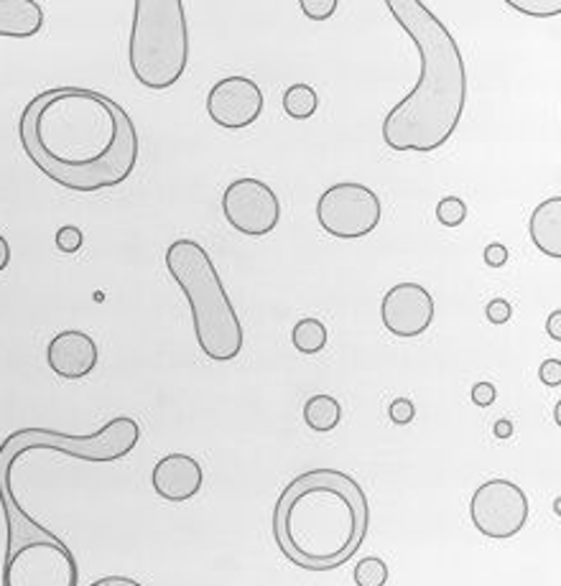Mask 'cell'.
Segmentation results:
<instances>
[{"label": "cell", "instance_id": "cell-5", "mask_svg": "<svg viewBox=\"0 0 561 586\" xmlns=\"http://www.w3.org/2000/svg\"><path fill=\"white\" fill-rule=\"evenodd\" d=\"M128 59L149 90H169L189 64V26L181 0H136Z\"/></svg>", "mask_w": 561, "mask_h": 586}, {"label": "cell", "instance_id": "cell-11", "mask_svg": "<svg viewBox=\"0 0 561 586\" xmlns=\"http://www.w3.org/2000/svg\"><path fill=\"white\" fill-rule=\"evenodd\" d=\"M207 113L220 128L243 130L264 113V90L251 77H225L207 94Z\"/></svg>", "mask_w": 561, "mask_h": 586}, {"label": "cell", "instance_id": "cell-13", "mask_svg": "<svg viewBox=\"0 0 561 586\" xmlns=\"http://www.w3.org/2000/svg\"><path fill=\"white\" fill-rule=\"evenodd\" d=\"M204 474L200 461L189 454H166L156 461L151 474L153 493L166 502H189L202 489Z\"/></svg>", "mask_w": 561, "mask_h": 586}, {"label": "cell", "instance_id": "cell-32", "mask_svg": "<svg viewBox=\"0 0 561 586\" xmlns=\"http://www.w3.org/2000/svg\"><path fill=\"white\" fill-rule=\"evenodd\" d=\"M493 434L498 436V438H510V436H513V423H510V421H498V423H495Z\"/></svg>", "mask_w": 561, "mask_h": 586}, {"label": "cell", "instance_id": "cell-19", "mask_svg": "<svg viewBox=\"0 0 561 586\" xmlns=\"http://www.w3.org/2000/svg\"><path fill=\"white\" fill-rule=\"evenodd\" d=\"M388 582V566L378 556H368V559L357 561L355 566V584L357 586H385Z\"/></svg>", "mask_w": 561, "mask_h": 586}, {"label": "cell", "instance_id": "cell-9", "mask_svg": "<svg viewBox=\"0 0 561 586\" xmlns=\"http://www.w3.org/2000/svg\"><path fill=\"white\" fill-rule=\"evenodd\" d=\"M225 219L247 238H264L281 219L279 196L266 181L238 179L222 194Z\"/></svg>", "mask_w": 561, "mask_h": 586}, {"label": "cell", "instance_id": "cell-7", "mask_svg": "<svg viewBox=\"0 0 561 586\" xmlns=\"http://www.w3.org/2000/svg\"><path fill=\"white\" fill-rule=\"evenodd\" d=\"M317 222L337 240H360L381 222V200L366 184H334L319 196Z\"/></svg>", "mask_w": 561, "mask_h": 586}, {"label": "cell", "instance_id": "cell-21", "mask_svg": "<svg viewBox=\"0 0 561 586\" xmlns=\"http://www.w3.org/2000/svg\"><path fill=\"white\" fill-rule=\"evenodd\" d=\"M436 217H439L444 227H459L464 222V217H468V207H464V202L457 200V196H447V200H442L439 207H436Z\"/></svg>", "mask_w": 561, "mask_h": 586}, {"label": "cell", "instance_id": "cell-1", "mask_svg": "<svg viewBox=\"0 0 561 586\" xmlns=\"http://www.w3.org/2000/svg\"><path fill=\"white\" fill-rule=\"evenodd\" d=\"M18 136L41 174L72 192L120 187L138 164V133L126 110L87 87H54L28 102Z\"/></svg>", "mask_w": 561, "mask_h": 586}, {"label": "cell", "instance_id": "cell-8", "mask_svg": "<svg viewBox=\"0 0 561 586\" xmlns=\"http://www.w3.org/2000/svg\"><path fill=\"white\" fill-rule=\"evenodd\" d=\"M470 515L485 538H513L528 520V497L510 480H487L472 495Z\"/></svg>", "mask_w": 561, "mask_h": 586}, {"label": "cell", "instance_id": "cell-15", "mask_svg": "<svg viewBox=\"0 0 561 586\" xmlns=\"http://www.w3.org/2000/svg\"><path fill=\"white\" fill-rule=\"evenodd\" d=\"M43 28V11L36 0H0V36L31 39Z\"/></svg>", "mask_w": 561, "mask_h": 586}, {"label": "cell", "instance_id": "cell-22", "mask_svg": "<svg viewBox=\"0 0 561 586\" xmlns=\"http://www.w3.org/2000/svg\"><path fill=\"white\" fill-rule=\"evenodd\" d=\"M54 243L62 253L75 255V253H79V247H82V243H85V234L75 225H64V227H60V230H56Z\"/></svg>", "mask_w": 561, "mask_h": 586}, {"label": "cell", "instance_id": "cell-23", "mask_svg": "<svg viewBox=\"0 0 561 586\" xmlns=\"http://www.w3.org/2000/svg\"><path fill=\"white\" fill-rule=\"evenodd\" d=\"M302 11L311 21H327L337 11V0H302Z\"/></svg>", "mask_w": 561, "mask_h": 586}, {"label": "cell", "instance_id": "cell-14", "mask_svg": "<svg viewBox=\"0 0 561 586\" xmlns=\"http://www.w3.org/2000/svg\"><path fill=\"white\" fill-rule=\"evenodd\" d=\"M528 232L538 251L561 260V196H551L538 204L531 215Z\"/></svg>", "mask_w": 561, "mask_h": 586}, {"label": "cell", "instance_id": "cell-6", "mask_svg": "<svg viewBox=\"0 0 561 586\" xmlns=\"http://www.w3.org/2000/svg\"><path fill=\"white\" fill-rule=\"evenodd\" d=\"M79 566L75 553L60 538L26 540L5 548L3 586H77Z\"/></svg>", "mask_w": 561, "mask_h": 586}, {"label": "cell", "instance_id": "cell-34", "mask_svg": "<svg viewBox=\"0 0 561 586\" xmlns=\"http://www.w3.org/2000/svg\"><path fill=\"white\" fill-rule=\"evenodd\" d=\"M553 510H557V515H561V497L557 502H553Z\"/></svg>", "mask_w": 561, "mask_h": 586}, {"label": "cell", "instance_id": "cell-20", "mask_svg": "<svg viewBox=\"0 0 561 586\" xmlns=\"http://www.w3.org/2000/svg\"><path fill=\"white\" fill-rule=\"evenodd\" d=\"M508 5L513 11L526 13V16L534 18L561 16V0H508Z\"/></svg>", "mask_w": 561, "mask_h": 586}, {"label": "cell", "instance_id": "cell-25", "mask_svg": "<svg viewBox=\"0 0 561 586\" xmlns=\"http://www.w3.org/2000/svg\"><path fill=\"white\" fill-rule=\"evenodd\" d=\"M538 378H541V383L549 387L561 385V360L551 357V360L541 362V368H538Z\"/></svg>", "mask_w": 561, "mask_h": 586}, {"label": "cell", "instance_id": "cell-4", "mask_svg": "<svg viewBox=\"0 0 561 586\" xmlns=\"http://www.w3.org/2000/svg\"><path fill=\"white\" fill-rule=\"evenodd\" d=\"M166 268L184 291L200 349L215 362L235 360L243 349V327L209 253L194 240H174L166 247Z\"/></svg>", "mask_w": 561, "mask_h": 586}, {"label": "cell", "instance_id": "cell-30", "mask_svg": "<svg viewBox=\"0 0 561 586\" xmlns=\"http://www.w3.org/2000/svg\"><path fill=\"white\" fill-rule=\"evenodd\" d=\"M90 586H143V584H138L133 582V578H126V576H105Z\"/></svg>", "mask_w": 561, "mask_h": 586}, {"label": "cell", "instance_id": "cell-17", "mask_svg": "<svg viewBox=\"0 0 561 586\" xmlns=\"http://www.w3.org/2000/svg\"><path fill=\"white\" fill-rule=\"evenodd\" d=\"M291 342L302 355H317L327 347V327L317 319H302L296 321L294 332H291Z\"/></svg>", "mask_w": 561, "mask_h": 586}, {"label": "cell", "instance_id": "cell-3", "mask_svg": "<svg viewBox=\"0 0 561 586\" xmlns=\"http://www.w3.org/2000/svg\"><path fill=\"white\" fill-rule=\"evenodd\" d=\"M366 489L340 469H309L283 489L273 510L276 546L306 571L340 569L368 536Z\"/></svg>", "mask_w": 561, "mask_h": 586}, {"label": "cell", "instance_id": "cell-31", "mask_svg": "<svg viewBox=\"0 0 561 586\" xmlns=\"http://www.w3.org/2000/svg\"><path fill=\"white\" fill-rule=\"evenodd\" d=\"M9 263H11V245H9V240L0 234V273L9 268Z\"/></svg>", "mask_w": 561, "mask_h": 586}, {"label": "cell", "instance_id": "cell-18", "mask_svg": "<svg viewBox=\"0 0 561 586\" xmlns=\"http://www.w3.org/2000/svg\"><path fill=\"white\" fill-rule=\"evenodd\" d=\"M319 98L315 92V87L309 85H291L286 92H283V110H286L289 117L294 120H306L317 113Z\"/></svg>", "mask_w": 561, "mask_h": 586}, {"label": "cell", "instance_id": "cell-33", "mask_svg": "<svg viewBox=\"0 0 561 586\" xmlns=\"http://www.w3.org/2000/svg\"><path fill=\"white\" fill-rule=\"evenodd\" d=\"M553 421H557V426L561 429V400L557 403V408H553Z\"/></svg>", "mask_w": 561, "mask_h": 586}, {"label": "cell", "instance_id": "cell-28", "mask_svg": "<svg viewBox=\"0 0 561 586\" xmlns=\"http://www.w3.org/2000/svg\"><path fill=\"white\" fill-rule=\"evenodd\" d=\"M506 260H508L506 245L493 243V245H487V247H485V263H487V266H490V268L506 266Z\"/></svg>", "mask_w": 561, "mask_h": 586}, {"label": "cell", "instance_id": "cell-12", "mask_svg": "<svg viewBox=\"0 0 561 586\" xmlns=\"http://www.w3.org/2000/svg\"><path fill=\"white\" fill-rule=\"evenodd\" d=\"M98 342L79 329L60 332L47 347V362L62 380H82L98 368Z\"/></svg>", "mask_w": 561, "mask_h": 586}, {"label": "cell", "instance_id": "cell-10", "mask_svg": "<svg viewBox=\"0 0 561 586\" xmlns=\"http://www.w3.org/2000/svg\"><path fill=\"white\" fill-rule=\"evenodd\" d=\"M434 311L432 293L413 281L393 285L381 304L383 327L400 340H413V336L424 334L432 327Z\"/></svg>", "mask_w": 561, "mask_h": 586}, {"label": "cell", "instance_id": "cell-27", "mask_svg": "<svg viewBox=\"0 0 561 586\" xmlns=\"http://www.w3.org/2000/svg\"><path fill=\"white\" fill-rule=\"evenodd\" d=\"M495 398H498V391H495L493 383H475V387H472V403L480 408L493 406Z\"/></svg>", "mask_w": 561, "mask_h": 586}, {"label": "cell", "instance_id": "cell-24", "mask_svg": "<svg viewBox=\"0 0 561 586\" xmlns=\"http://www.w3.org/2000/svg\"><path fill=\"white\" fill-rule=\"evenodd\" d=\"M388 416H391L393 423H398V426H406V423H411L413 419H417V406H413V403L408 398H396L391 403Z\"/></svg>", "mask_w": 561, "mask_h": 586}, {"label": "cell", "instance_id": "cell-2", "mask_svg": "<svg viewBox=\"0 0 561 586\" xmlns=\"http://www.w3.org/2000/svg\"><path fill=\"white\" fill-rule=\"evenodd\" d=\"M385 9L417 43L421 77L385 115L383 141L393 151L432 153L455 136L468 102V72L455 36L421 0H388Z\"/></svg>", "mask_w": 561, "mask_h": 586}, {"label": "cell", "instance_id": "cell-16", "mask_svg": "<svg viewBox=\"0 0 561 586\" xmlns=\"http://www.w3.org/2000/svg\"><path fill=\"white\" fill-rule=\"evenodd\" d=\"M342 419V408L337 398L332 395H311L304 406V421L306 426L319 431V434H327V431L337 429V423Z\"/></svg>", "mask_w": 561, "mask_h": 586}, {"label": "cell", "instance_id": "cell-29", "mask_svg": "<svg viewBox=\"0 0 561 586\" xmlns=\"http://www.w3.org/2000/svg\"><path fill=\"white\" fill-rule=\"evenodd\" d=\"M546 334H549L553 342H561V309L549 314V319H546Z\"/></svg>", "mask_w": 561, "mask_h": 586}, {"label": "cell", "instance_id": "cell-26", "mask_svg": "<svg viewBox=\"0 0 561 586\" xmlns=\"http://www.w3.org/2000/svg\"><path fill=\"white\" fill-rule=\"evenodd\" d=\"M487 321H493V324H506V321H510V314H513V309H510L508 302H502V298H495V302L487 304Z\"/></svg>", "mask_w": 561, "mask_h": 586}]
</instances>
